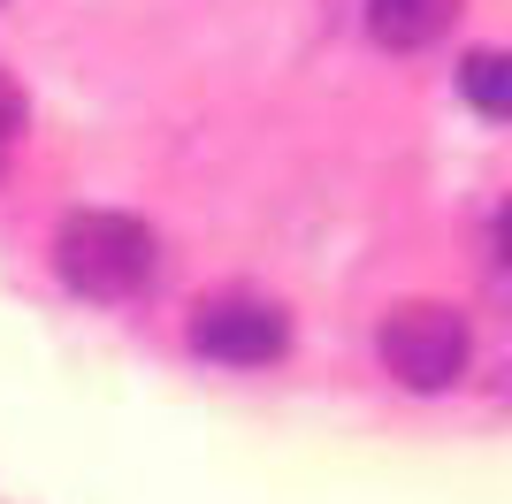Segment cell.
Returning <instances> with one entry per match:
<instances>
[{
    "instance_id": "obj_1",
    "label": "cell",
    "mask_w": 512,
    "mask_h": 504,
    "mask_svg": "<svg viewBox=\"0 0 512 504\" xmlns=\"http://www.w3.org/2000/svg\"><path fill=\"white\" fill-rule=\"evenodd\" d=\"M54 275L77 298L123 306V298H138L153 283V230L123 207H77L54 230Z\"/></svg>"
},
{
    "instance_id": "obj_2",
    "label": "cell",
    "mask_w": 512,
    "mask_h": 504,
    "mask_svg": "<svg viewBox=\"0 0 512 504\" xmlns=\"http://www.w3.org/2000/svg\"><path fill=\"white\" fill-rule=\"evenodd\" d=\"M375 352H383V375L436 398L451 382L467 375V352H474V329L459 306L444 298H406V306H390L383 329H375Z\"/></svg>"
},
{
    "instance_id": "obj_3",
    "label": "cell",
    "mask_w": 512,
    "mask_h": 504,
    "mask_svg": "<svg viewBox=\"0 0 512 504\" xmlns=\"http://www.w3.org/2000/svg\"><path fill=\"white\" fill-rule=\"evenodd\" d=\"M192 352L222 359V367H268V359L291 352V314L276 298H253V291L199 298L192 306Z\"/></svg>"
},
{
    "instance_id": "obj_4",
    "label": "cell",
    "mask_w": 512,
    "mask_h": 504,
    "mask_svg": "<svg viewBox=\"0 0 512 504\" xmlns=\"http://www.w3.org/2000/svg\"><path fill=\"white\" fill-rule=\"evenodd\" d=\"M467 0H367V39L383 54H421L459 23Z\"/></svg>"
},
{
    "instance_id": "obj_5",
    "label": "cell",
    "mask_w": 512,
    "mask_h": 504,
    "mask_svg": "<svg viewBox=\"0 0 512 504\" xmlns=\"http://www.w3.org/2000/svg\"><path fill=\"white\" fill-rule=\"evenodd\" d=\"M459 100L474 115H490V123H512V54L505 46H482L459 62Z\"/></svg>"
},
{
    "instance_id": "obj_6",
    "label": "cell",
    "mask_w": 512,
    "mask_h": 504,
    "mask_svg": "<svg viewBox=\"0 0 512 504\" xmlns=\"http://www.w3.org/2000/svg\"><path fill=\"white\" fill-rule=\"evenodd\" d=\"M23 130V84L8 77V62H0V138H16Z\"/></svg>"
},
{
    "instance_id": "obj_7",
    "label": "cell",
    "mask_w": 512,
    "mask_h": 504,
    "mask_svg": "<svg viewBox=\"0 0 512 504\" xmlns=\"http://www.w3.org/2000/svg\"><path fill=\"white\" fill-rule=\"evenodd\" d=\"M497 252H505V268H512V199H505V214H497Z\"/></svg>"
},
{
    "instance_id": "obj_8",
    "label": "cell",
    "mask_w": 512,
    "mask_h": 504,
    "mask_svg": "<svg viewBox=\"0 0 512 504\" xmlns=\"http://www.w3.org/2000/svg\"><path fill=\"white\" fill-rule=\"evenodd\" d=\"M8 153H16V138H0V176H8Z\"/></svg>"
}]
</instances>
